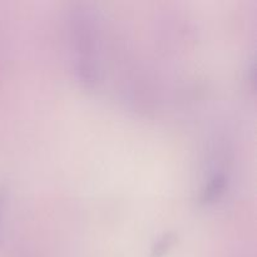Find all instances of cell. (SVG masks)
<instances>
[{"instance_id":"6da1fadb","label":"cell","mask_w":257,"mask_h":257,"mask_svg":"<svg viewBox=\"0 0 257 257\" xmlns=\"http://www.w3.org/2000/svg\"><path fill=\"white\" fill-rule=\"evenodd\" d=\"M227 186V178L225 173L220 172L212 176L208 185L203 188L202 195H201V203L203 205H210V203L216 202L221 196L223 195Z\"/></svg>"},{"instance_id":"7a4b0ae2","label":"cell","mask_w":257,"mask_h":257,"mask_svg":"<svg viewBox=\"0 0 257 257\" xmlns=\"http://www.w3.org/2000/svg\"><path fill=\"white\" fill-rule=\"evenodd\" d=\"M176 241H177V236L173 232H168L162 235L153 243L152 248H151L150 257H163L175 246Z\"/></svg>"},{"instance_id":"3957f363","label":"cell","mask_w":257,"mask_h":257,"mask_svg":"<svg viewBox=\"0 0 257 257\" xmlns=\"http://www.w3.org/2000/svg\"><path fill=\"white\" fill-rule=\"evenodd\" d=\"M5 200H7V190H5V187H0V241H2V220L3 212H4Z\"/></svg>"}]
</instances>
